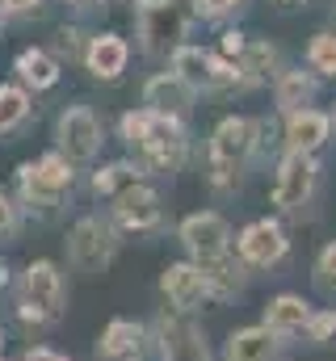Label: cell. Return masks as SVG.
I'll return each instance as SVG.
<instances>
[{"label": "cell", "instance_id": "obj_30", "mask_svg": "<svg viewBox=\"0 0 336 361\" xmlns=\"http://www.w3.org/2000/svg\"><path fill=\"white\" fill-rule=\"evenodd\" d=\"M13 231H17V206L0 193V240H4V235H13Z\"/></svg>", "mask_w": 336, "mask_h": 361}, {"label": "cell", "instance_id": "obj_27", "mask_svg": "<svg viewBox=\"0 0 336 361\" xmlns=\"http://www.w3.org/2000/svg\"><path fill=\"white\" fill-rule=\"evenodd\" d=\"M307 332H311L316 345H328V341L336 336V311H320V315H311V319H307Z\"/></svg>", "mask_w": 336, "mask_h": 361}, {"label": "cell", "instance_id": "obj_8", "mask_svg": "<svg viewBox=\"0 0 336 361\" xmlns=\"http://www.w3.org/2000/svg\"><path fill=\"white\" fill-rule=\"evenodd\" d=\"M316 180H320L316 160H311V156L290 152V156L277 164V180H273V206H277V210H286V214L303 210V206L311 202V193H316Z\"/></svg>", "mask_w": 336, "mask_h": 361}, {"label": "cell", "instance_id": "obj_32", "mask_svg": "<svg viewBox=\"0 0 336 361\" xmlns=\"http://www.w3.org/2000/svg\"><path fill=\"white\" fill-rule=\"evenodd\" d=\"M59 51H68V59H72V55L80 51V30H68V25H64V30H59Z\"/></svg>", "mask_w": 336, "mask_h": 361}, {"label": "cell", "instance_id": "obj_23", "mask_svg": "<svg viewBox=\"0 0 336 361\" xmlns=\"http://www.w3.org/2000/svg\"><path fill=\"white\" fill-rule=\"evenodd\" d=\"M30 118V92L21 85H0V135Z\"/></svg>", "mask_w": 336, "mask_h": 361}, {"label": "cell", "instance_id": "obj_18", "mask_svg": "<svg viewBox=\"0 0 336 361\" xmlns=\"http://www.w3.org/2000/svg\"><path fill=\"white\" fill-rule=\"evenodd\" d=\"M13 72L21 80V89H51L59 80V59L42 47H25L17 59H13Z\"/></svg>", "mask_w": 336, "mask_h": 361}, {"label": "cell", "instance_id": "obj_4", "mask_svg": "<svg viewBox=\"0 0 336 361\" xmlns=\"http://www.w3.org/2000/svg\"><path fill=\"white\" fill-rule=\"evenodd\" d=\"M64 311V277L51 261H34L21 277V319L51 324Z\"/></svg>", "mask_w": 336, "mask_h": 361}, {"label": "cell", "instance_id": "obj_17", "mask_svg": "<svg viewBox=\"0 0 336 361\" xmlns=\"http://www.w3.org/2000/svg\"><path fill=\"white\" fill-rule=\"evenodd\" d=\"M97 357L101 361H139L143 357V328L131 319H114L101 341H97Z\"/></svg>", "mask_w": 336, "mask_h": 361}, {"label": "cell", "instance_id": "obj_24", "mask_svg": "<svg viewBox=\"0 0 336 361\" xmlns=\"http://www.w3.org/2000/svg\"><path fill=\"white\" fill-rule=\"evenodd\" d=\"M277 47H269V42H248L244 47V72H248V85H256V80H277Z\"/></svg>", "mask_w": 336, "mask_h": 361}, {"label": "cell", "instance_id": "obj_33", "mask_svg": "<svg viewBox=\"0 0 336 361\" xmlns=\"http://www.w3.org/2000/svg\"><path fill=\"white\" fill-rule=\"evenodd\" d=\"M244 47H248V42H244L240 30H227V34H223V55H244Z\"/></svg>", "mask_w": 336, "mask_h": 361}, {"label": "cell", "instance_id": "obj_2", "mask_svg": "<svg viewBox=\"0 0 336 361\" xmlns=\"http://www.w3.org/2000/svg\"><path fill=\"white\" fill-rule=\"evenodd\" d=\"M256 147V126L248 118H223L210 135V180L219 189L240 185V173Z\"/></svg>", "mask_w": 336, "mask_h": 361}, {"label": "cell", "instance_id": "obj_29", "mask_svg": "<svg viewBox=\"0 0 336 361\" xmlns=\"http://www.w3.org/2000/svg\"><path fill=\"white\" fill-rule=\"evenodd\" d=\"M316 277H320L324 290H332L336 286V244H328V248L320 252V261H316Z\"/></svg>", "mask_w": 336, "mask_h": 361}, {"label": "cell", "instance_id": "obj_19", "mask_svg": "<svg viewBox=\"0 0 336 361\" xmlns=\"http://www.w3.org/2000/svg\"><path fill=\"white\" fill-rule=\"evenodd\" d=\"M227 361H277V336L269 328H240L227 341Z\"/></svg>", "mask_w": 336, "mask_h": 361}, {"label": "cell", "instance_id": "obj_6", "mask_svg": "<svg viewBox=\"0 0 336 361\" xmlns=\"http://www.w3.org/2000/svg\"><path fill=\"white\" fill-rule=\"evenodd\" d=\"M181 244L193 252L198 269H206V265H215V261L227 257L232 227H227L223 214H215V210H198V214H189V219L181 223Z\"/></svg>", "mask_w": 336, "mask_h": 361}, {"label": "cell", "instance_id": "obj_16", "mask_svg": "<svg viewBox=\"0 0 336 361\" xmlns=\"http://www.w3.org/2000/svg\"><path fill=\"white\" fill-rule=\"evenodd\" d=\"M126 59H131V47L118 38V34H97L88 38V51H84V63L97 80H118L126 72Z\"/></svg>", "mask_w": 336, "mask_h": 361}, {"label": "cell", "instance_id": "obj_21", "mask_svg": "<svg viewBox=\"0 0 336 361\" xmlns=\"http://www.w3.org/2000/svg\"><path fill=\"white\" fill-rule=\"evenodd\" d=\"M311 97H316V80H311L307 72H277V80H273V101H277L282 114L307 109Z\"/></svg>", "mask_w": 336, "mask_h": 361}, {"label": "cell", "instance_id": "obj_22", "mask_svg": "<svg viewBox=\"0 0 336 361\" xmlns=\"http://www.w3.org/2000/svg\"><path fill=\"white\" fill-rule=\"evenodd\" d=\"M164 361H206L198 332L185 324H164Z\"/></svg>", "mask_w": 336, "mask_h": 361}, {"label": "cell", "instance_id": "obj_20", "mask_svg": "<svg viewBox=\"0 0 336 361\" xmlns=\"http://www.w3.org/2000/svg\"><path fill=\"white\" fill-rule=\"evenodd\" d=\"M307 319H311V311H307V302H303V298H294V294H277V298L265 307V328H269L273 336L303 332V328H307Z\"/></svg>", "mask_w": 336, "mask_h": 361}, {"label": "cell", "instance_id": "obj_35", "mask_svg": "<svg viewBox=\"0 0 336 361\" xmlns=\"http://www.w3.org/2000/svg\"><path fill=\"white\" fill-rule=\"evenodd\" d=\"M68 4H76V8H92V4H105V0H68Z\"/></svg>", "mask_w": 336, "mask_h": 361}, {"label": "cell", "instance_id": "obj_9", "mask_svg": "<svg viewBox=\"0 0 336 361\" xmlns=\"http://www.w3.org/2000/svg\"><path fill=\"white\" fill-rule=\"evenodd\" d=\"M114 248H118V240H114L109 223H101V219H80L68 235V261L80 273H101L109 265Z\"/></svg>", "mask_w": 336, "mask_h": 361}, {"label": "cell", "instance_id": "obj_7", "mask_svg": "<svg viewBox=\"0 0 336 361\" xmlns=\"http://www.w3.org/2000/svg\"><path fill=\"white\" fill-rule=\"evenodd\" d=\"M172 72L189 89H227V85L240 80L236 63H227V59H219V55H210L202 47H176L172 51Z\"/></svg>", "mask_w": 336, "mask_h": 361}, {"label": "cell", "instance_id": "obj_28", "mask_svg": "<svg viewBox=\"0 0 336 361\" xmlns=\"http://www.w3.org/2000/svg\"><path fill=\"white\" fill-rule=\"evenodd\" d=\"M240 8H244V0H198V13L206 21H223V17H232Z\"/></svg>", "mask_w": 336, "mask_h": 361}, {"label": "cell", "instance_id": "obj_37", "mask_svg": "<svg viewBox=\"0 0 336 361\" xmlns=\"http://www.w3.org/2000/svg\"><path fill=\"white\" fill-rule=\"evenodd\" d=\"M282 4H294V0H282Z\"/></svg>", "mask_w": 336, "mask_h": 361}, {"label": "cell", "instance_id": "obj_15", "mask_svg": "<svg viewBox=\"0 0 336 361\" xmlns=\"http://www.w3.org/2000/svg\"><path fill=\"white\" fill-rule=\"evenodd\" d=\"M143 101L152 114H164V118H181L189 105H193V89L176 76V72H160L143 85Z\"/></svg>", "mask_w": 336, "mask_h": 361}, {"label": "cell", "instance_id": "obj_5", "mask_svg": "<svg viewBox=\"0 0 336 361\" xmlns=\"http://www.w3.org/2000/svg\"><path fill=\"white\" fill-rule=\"evenodd\" d=\"M72 160L68 156H59V152H51V156H42V160H34V164H21V193H25V202L30 206H55L68 189H72Z\"/></svg>", "mask_w": 336, "mask_h": 361}, {"label": "cell", "instance_id": "obj_31", "mask_svg": "<svg viewBox=\"0 0 336 361\" xmlns=\"http://www.w3.org/2000/svg\"><path fill=\"white\" fill-rule=\"evenodd\" d=\"M38 8H42V0H0V13H8V17H25Z\"/></svg>", "mask_w": 336, "mask_h": 361}, {"label": "cell", "instance_id": "obj_3", "mask_svg": "<svg viewBox=\"0 0 336 361\" xmlns=\"http://www.w3.org/2000/svg\"><path fill=\"white\" fill-rule=\"evenodd\" d=\"M198 13L193 0H152L139 8V38H143V51L148 55H168L181 47L185 30H189V17Z\"/></svg>", "mask_w": 336, "mask_h": 361}, {"label": "cell", "instance_id": "obj_14", "mask_svg": "<svg viewBox=\"0 0 336 361\" xmlns=\"http://www.w3.org/2000/svg\"><path fill=\"white\" fill-rule=\"evenodd\" d=\"M160 286H164L168 302L176 311H193L210 294V281H206V273L198 269V265H168L164 277H160Z\"/></svg>", "mask_w": 336, "mask_h": 361}, {"label": "cell", "instance_id": "obj_10", "mask_svg": "<svg viewBox=\"0 0 336 361\" xmlns=\"http://www.w3.org/2000/svg\"><path fill=\"white\" fill-rule=\"evenodd\" d=\"M55 135H59V147H64V156H68L72 164L92 160V156L101 152V122H97V114H92L88 105H72V109H64Z\"/></svg>", "mask_w": 336, "mask_h": 361}, {"label": "cell", "instance_id": "obj_36", "mask_svg": "<svg viewBox=\"0 0 336 361\" xmlns=\"http://www.w3.org/2000/svg\"><path fill=\"white\" fill-rule=\"evenodd\" d=\"M328 34H336V13H332V30H328Z\"/></svg>", "mask_w": 336, "mask_h": 361}, {"label": "cell", "instance_id": "obj_11", "mask_svg": "<svg viewBox=\"0 0 336 361\" xmlns=\"http://www.w3.org/2000/svg\"><path fill=\"white\" fill-rule=\"evenodd\" d=\"M286 248H290V240H286L282 223H273V219H256V223H248L240 231V257L248 265H256V269L277 265L286 257Z\"/></svg>", "mask_w": 336, "mask_h": 361}, {"label": "cell", "instance_id": "obj_12", "mask_svg": "<svg viewBox=\"0 0 336 361\" xmlns=\"http://www.w3.org/2000/svg\"><path fill=\"white\" fill-rule=\"evenodd\" d=\"M114 219L126 231H152V227H160V193L148 189V185L122 189L118 202H114Z\"/></svg>", "mask_w": 336, "mask_h": 361}, {"label": "cell", "instance_id": "obj_34", "mask_svg": "<svg viewBox=\"0 0 336 361\" xmlns=\"http://www.w3.org/2000/svg\"><path fill=\"white\" fill-rule=\"evenodd\" d=\"M25 361H68V357H64V353H55V349H30Z\"/></svg>", "mask_w": 336, "mask_h": 361}, {"label": "cell", "instance_id": "obj_1", "mask_svg": "<svg viewBox=\"0 0 336 361\" xmlns=\"http://www.w3.org/2000/svg\"><path fill=\"white\" fill-rule=\"evenodd\" d=\"M122 139L143 156V164H152L160 173L181 169V160H185V130L176 118H164V114L131 109L122 118Z\"/></svg>", "mask_w": 336, "mask_h": 361}, {"label": "cell", "instance_id": "obj_13", "mask_svg": "<svg viewBox=\"0 0 336 361\" xmlns=\"http://www.w3.org/2000/svg\"><path fill=\"white\" fill-rule=\"evenodd\" d=\"M328 130H332V118L320 114V109L286 114V147L299 152V156H316V152L328 143Z\"/></svg>", "mask_w": 336, "mask_h": 361}, {"label": "cell", "instance_id": "obj_25", "mask_svg": "<svg viewBox=\"0 0 336 361\" xmlns=\"http://www.w3.org/2000/svg\"><path fill=\"white\" fill-rule=\"evenodd\" d=\"M131 185H139V169H135V164H109V169H101V173L92 177V189H97V193H122V189H131Z\"/></svg>", "mask_w": 336, "mask_h": 361}, {"label": "cell", "instance_id": "obj_26", "mask_svg": "<svg viewBox=\"0 0 336 361\" xmlns=\"http://www.w3.org/2000/svg\"><path fill=\"white\" fill-rule=\"evenodd\" d=\"M307 63L320 72V76H336V34H316L311 47H307Z\"/></svg>", "mask_w": 336, "mask_h": 361}]
</instances>
